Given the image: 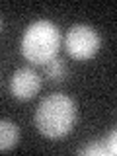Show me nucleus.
<instances>
[{"instance_id":"8","label":"nucleus","mask_w":117,"mask_h":156,"mask_svg":"<svg viewBox=\"0 0 117 156\" xmlns=\"http://www.w3.org/2000/svg\"><path fill=\"white\" fill-rule=\"evenodd\" d=\"M0 27H2V18H0Z\"/></svg>"},{"instance_id":"2","label":"nucleus","mask_w":117,"mask_h":156,"mask_svg":"<svg viewBox=\"0 0 117 156\" xmlns=\"http://www.w3.org/2000/svg\"><path fill=\"white\" fill-rule=\"evenodd\" d=\"M61 49V31L49 20H37L26 27L22 37V55L31 65H47Z\"/></svg>"},{"instance_id":"5","label":"nucleus","mask_w":117,"mask_h":156,"mask_svg":"<svg viewBox=\"0 0 117 156\" xmlns=\"http://www.w3.org/2000/svg\"><path fill=\"white\" fill-rule=\"evenodd\" d=\"M115 131H111L109 135H105L104 139L94 140L88 146L80 150V154H94V156H105V154H115Z\"/></svg>"},{"instance_id":"6","label":"nucleus","mask_w":117,"mask_h":156,"mask_svg":"<svg viewBox=\"0 0 117 156\" xmlns=\"http://www.w3.org/2000/svg\"><path fill=\"white\" fill-rule=\"evenodd\" d=\"M20 140V129L14 121L0 119V150H10Z\"/></svg>"},{"instance_id":"7","label":"nucleus","mask_w":117,"mask_h":156,"mask_svg":"<svg viewBox=\"0 0 117 156\" xmlns=\"http://www.w3.org/2000/svg\"><path fill=\"white\" fill-rule=\"evenodd\" d=\"M45 66V76L49 78V80H53V82H61V80H65V76H66V65H65V61H61V58H53V61H49L47 65H43Z\"/></svg>"},{"instance_id":"4","label":"nucleus","mask_w":117,"mask_h":156,"mask_svg":"<svg viewBox=\"0 0 117 156\" xmlns=\"http://www.w3.org/2000/svg\"><path fill=\"white\" fill-rule=\"evenodd\" d=\"M39 90H41V78L31 66L18 68L10 78V92L16 100L27 101L31 98H35Z\"/></svg>"},{"instance_id":"3","label":"nucleus","mask_w":117,"mask_h":156,"mask_svg":"<svg viewBox=\"0 0 117 156\" xmlns=\"http://www.w3.org/2000/svg\"><path fill=\"white\" fill-rule=\"evenodd\" d=\"M101 39L92 26L76 23L65 33V51L76 61H88L100 51Z\"/></svg>"},{"instance_id":"1","label":"nucleus","mask_w":117,"mask_h":156,"mask_svg":"<svg viewBox=\"0 0 117 156\" xmlns=\"http://www.w3.org/2000/svg\"><path fill=\"white\" fill-rule=\"evenodd\" d=\"M76 121V104L65 94H51L39 101L33 123L47 139H61L70 133Z\"/></svg>"}]
</instances>
